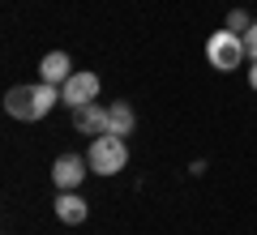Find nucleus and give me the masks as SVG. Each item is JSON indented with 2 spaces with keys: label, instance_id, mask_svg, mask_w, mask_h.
I'll use <instances>...</instances> for the list:
<instances>
[{
  "label": "nucleus",
  "instance_id": "nucleus-1",
  "mask_svg": "<svg viewBox=\"0 0 257 235\" xmlns=\"http://www.w3.org/2000/svg\"><path fill=\"white\" fill-rule=\"evenodd\" d=\"M90 171L94 175H116V171H124V163H128V141L124 137H116V133H103V137H90Z\"/></svg>",
  "mask_w": 257,
  "mask_h": 235
},
{
  "label": "nucleus",
  "instance_id": "nucleus-2",
  "mask_svg": "<svg viewBox=\"0 0 257 235\" xmlns=\"http://www.w3.org/2000/svg\"><path fill=\"white\" fill-rule=\"evenodd\" d=\"M244 35H236V30H214L210 39H206V60H210V69H219V73H231V69H240V60H244Z\"/></svg>",
  "mask_w": 257,
  "mask_h": 235
},
{
  "label": "nucleus",
  "instance_id": "nucleus-3",
  "mask_svg": "<svg viewBox=\"0 0 257 235\" xmlns=\"http://www.w3.org/2000/svg\"><path fill=\"white\" fill-rule=\"evenodd\" d=\"M99 90H103L99 73H73V77L60 86V103H64L69 111H77V107H86V103L99 99Z\"/></svg>",
  "mask_w": 257,
  "mask_h": 235
},
{
  "label": "nucleus",
  "instance_id": "nucleus-4",
  "mask_svg": "<svg viewBox=\"0 0 257 235\" xmlns=\"http://www.w3.org/2000/svg\"><path fill=\"white\" fill-rule=\"evenodd\" d=\"M86 175H90V158H82V154H60V158L52 163V184H56V192H73Z\"/></svg>",
  "mask_w": 257,
  "mask_h": 235
},
{
  "label": "nucleus",
  "instance_id": "nucleus-5",
  "mask_svg": "<svg viewBox=\"0 0 257 235\" xmlns=\"http://www.w3.org/2000/svg\"><path fill=\"white\" fill-rule=\"evenodd\" d=\"M73 73H77V69H73V60H69V52H47L43 60H39V82L64 86Z\"/></svg>",
  "mask_w": 257,
  "mask_h": 235
},
{
  "label": "nucleus",
  "instance_id": "nucleus-6",
  "mask_svg": "<svg viewBox=\"0 0 257 235\" xmlns=\"http://www.w3.org/2000/svg\"><path fill=\"white\" fill-rule=\"evenodd\" d=\"M5 111L13 120H39V103H35V86H13L5 94Z\"/></svg>",
  "mask_w": 257,
  "mask_h": 235
},
{
  "label": "nucleus",
  "instance_id": "nucleus-7",
  "mask_svg": "<svg viewBox=\"0 0 257 235\" xmlns=\"http://www.w3.org/2000/svg\"><path fill=\"white\" fill-rule=\"evenodd\" d=\"M73 128L86 133V137H103V133H107V107H103V103H86V107H77L73 111Z\"/></svg>",
  "mask_w": 257,
  "mask_h": 235
},
{
  "label": "nucleus",
  "instance_id": "nucleus-8",
  "mask_svg": "<svg viewBox=\"0 0 257 235\" xmlns=\"http://www.w3.org/2000/svg\"><path fill=\"white\" fill-rule=\"evenodd\" d=\"M86 214H90V205L77 197V188L73 192H56V218H60L64 226H82Z\"/></svg>",
  "mask_w": 257,
  "mask_h": 235
},
{
  "label": "nucleus",
  "instance_id": "nucleus-9",
  "mask_svg": "<svg viewBox=\"0 0 257 235\" xmlns=\"http://www.w3.org/2000/svg\"><path fill=\"white\" fill-rule=\"evenodd\" d=\"M133 128H138V111L128 107V103H107V133L128 137Z\"/></svg>",
  "mask_w": 257,
  "mask_h": 235
},
{
  "label": "nucleus",
  "instance_id": "nucleus-10",
  "mask_svg": "<svg viewBox=\"0 0 257 235\" xmlns=\"http://www.w3.org/2000/svg\"><path fill=\"white\" fill-rule=\"evenodd\" d=\"M248 26H253V18H248L244 9H231V13H227V30H236V35H244Z\"/></svg>",
  "mask_w": 257,
  "mask_h": 235
},
{
  "label": "nucleus",
  "instance_id": "nucleus-11",
  "mask_svg": "<svg viewBox=\"0 0 257 235\" xmlns=\"http://www.w3.org/2000/svg\"><path fill=\"white\" fill-rule=\"evenodd\" d=\"M244 52H248V60H257V22L244 30Z\"/></svg>",
  "mask_w": 257,
  "mask_h": 235
},
{
  "label": "nucleus",
  "instance_id": "nucleus-12",
  "mask_svg": "<svg viewBox=\"0 0 257 235\" xmlns=\"http://www.w3.org/2000/svg\"><path fill=\"white\" fill-rule=\"evenodd\" d=\"M248 86L257 90V60H253V69H248Z\"/></svg>",
  "mask_w": 257,
  "mask_h": 235
}]
</instances>
